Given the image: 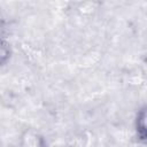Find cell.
<instances>
[{
    "mask_svg": "<svg viewBox=\"0 0 147 147\" xmlns=\"http://www.w3.org/2000/svg\"><path fill=\"white\" fill-rule=\"evenodd\" d=\"M146 119H147V113H146V107L144 106L138 110V114L136 116V122H134L136 134H137L138 140H140L141 142H146V140H147Z\"/></svg>",
    "mask_w": 147,
    "mask_h": 147,
    "instance_id": "obj_1",
    "label": "cell"
},
{
    "mask_svg": "<svg viewBox=\"0 0 147 147\" xmlns=\"http://www.w3.org/2000/svg\"><path fill=\"white\" fill-rule=\"evenodd\" d=\"M11 57L10 44L2 37H0V67L5 65Z\"/></svg>",
    "mask_w": 147,
    "mask_h": 147,
    "instance_id": "obj_2",
    "label": "cell"
}]
</instances>
